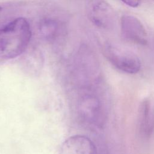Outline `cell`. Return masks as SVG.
<instances>
[{"label": "cell", "instance_id": "5", "mask_svg": "<svg viewBox=\"0 0 154 154\" xmlns=\"http://www.w3.org/2000/svg\"><path fill=\"white\" fill-rule=\"evenodd\" d=\"M60 154H97V150L90 138L77 135L69 137L63 143Z\"/></svg>", "mask_w": 154, "mask_h": 154}, {"label": "cell", "instance_id": "10", "mask_svg": "<svg viewBox=\"0 0 154 154\" xmlns=\"http://www.w3.org/2000/svg\"><path fill=\"white\" fill-rule=\"evenodd\" d=\"M153 1H154V0H153Z\"/></svg>", "mask_w": 154, "mask_h": 154}, {"label": "cell", "instance_id": "9", "mask_svg": "<svg viewBox=\"0 0 154 154\" xmlns=\"http://www.w3.org/2000/svg\"><path fill=\"white\" fill-rule=\"evenodd\" d=\"M2 7L0 5V11L2 10Z\"/></svg>", "mask_w": 154, "mask_h": 154}, {"label": "cell", "instance_id": "8", "mask_svg": "<svg viewBox=\"0 0 154 154\" xmlns=\"http://www.w3.org/2000/svg\"><path fill=\"white\" fill-rule=\"evenodd\" d=\"M120 1H122L124 4L131 7H138L140 5V1H141V0H120Z\"/></svg>", "mask_w": 154, "mask_h": 154}, {"label": "cell", "instance_id": "3", "mask_svg": "<svg viewBox=\"0 0 154 154\" xmlns=\"http://www.w3.org/2000/svg\"><path fill=\"white\" fill-rule=\"evenodd\" d=\"M87 13L89 20L100 29L110 30L116 24L115 11L103 0H91L87 6Z\"/></svg>", "mask_w": 154, "mask_h": 154}, {"label": "cell", "instance_id": "7", "mask_svg": "<svg viewBox=\"0 0 154 154\" xmlns=\"http://www.w3.org/2000/svg\"><path fill=\"white\" fill-rule=\"evenodd\" d=\"M60 29V23L54 19L46 18L42 19L39 24V31L41 35L45 39L49 41L54 40L57 37Z\"/></svg>", "mask_w": 154, "mask_h": 154}, {"label": "cell", "instance_id": "2", "mask_svg": "<svg viewBox=\"0 0 154 154\" xmlns=\"http://www.w3.org/2000/svg\"><path fill=\"white\" fill-rule=\"evenodd\" d=\"M103 52L109 63L120 71L128 74H135L141 69V64L138 57L116 43L106 42Z\"/></svg>", "mask_w": 154, "mask_h": 154}, {"label": "cell", "instance_id": "6", "mask_svg": "<svg viewBox=\"0 0 154 154\" xmlns=\"http://www.w3.org/2000/svg\"><path fill=\"white\" fill-rule=\"evenodd\" d=\"M138 129L141 135L149 138L154 131V105L149 99H144L138 109Z\"/></svg>", "mask_w": 154, "mask_h": 154}, {"label": "cell", "instance_id": "4", "mask_svg": "<svg viewBox=\"0 0 154 154\" xmlns=\"http://www.w3.org/2000/svg\"><path fill=\"white\" fill-rule=\"evenodd\" d=\"M120 28L122 35L126 40L140 45L147 44V32L143 23L136 17L131 15L123 16Z\"/></svg>", "mask_w": 154, "mask_h": 154}, {"label": "cell", "instance_id": "1", "mask_svg": "<svg viewBox=\"0 0 154 154\" xmlns=\"http://www.w3.org/2000/svg\"><path fill=\"white\" fill-rule=\"evenodd\" d=\"M29 23L23 17H17L0 28V57L14 58L26 49L31 37Z\"/></svg>", "mask_w": 154, "mask_h": 154}]
</instances>
